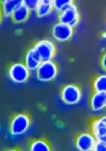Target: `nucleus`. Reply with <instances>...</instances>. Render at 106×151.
<instances>
[{
    "instance_id": "obj_1",
    "label": "nucleus",
    "mask_w": 106,
    "mask_h": 151,
    "mask_svg": "<svg viewBox=\"0 0 106 151\" xmlns=\"http://www.w3.org/2000/svg\"><path fill=\"white\" fill-rule=\"evenodd\" d=\"M32 119L26 113H18L11 119L10 123V134L12 136H21L30 128Z\"/></svg>"
},
{
    "instance_id": "obj_2",
    "label": "nucleus",
    "mask_w": 106,
    "mask_h": 151,
    "mask_svg": "<svg viewBox=\"0 0 106 151\" xmlns=\"http://www.w3.org/2000/svg\"><path fill=\"white\" fill-rule=\"evenodd\" d=\"M33 48L39 55L42 61H52L53 57L56 56V45L50 40H41L35 42Z\"/></svg>"
},
{
    "instance_id": "obj_3",
    "label": "nucleus",
    "mask_w": 106,
    "mask_h": 151,
    "mask_svg": "<svg viewBox=\"0 0 106 151\" xmlns=\"http://www.w3.org/2000/svg\"><path fill=\"white\" fill-rule=\"evenodd\" d=\"M32 71L25 65V63H14L8 68V76L14 83H25L27 82Z\"/></svg>"
},
{
    "instance_id": "obj_4",
    "label": "nucleus",
    "mask_w": 106,
    "mask_h": 151,
    "mask_svg": "<svg viewBox=\"0 0 106 151\" xmlns=\"http://www.w3.org/2000/svg\"><path fill=\"white\" fill-rule=\"evenodd\" d=\"M37 74V79L41 82H50L59 74V68L57 64L52 61H42V64L39 65V68L35 71Z\"/></svg>"
},
{
    "instance_id": "obj_5",
    "label": "nucleus",
    "mask_w": 106,
    "mask_h": 151,
    "mask_svg": "<svg viewBox=\"0 0 106 151\" xmlns=\"http://www.w3.org/2000/svg\"><path fill=\"white\" fill-rule=\"evenodd\" d=\"M97 142L92 132H82L75 139V146L79 151H95Z\"/></svg>"
},
{
    "instance_id": "obj_6",
    "label": "nucleus",
    "mask_w": 106,
    "mask_h": 151,
    "mask_svg": "<svg viewBox=\"0 0 106 151\" xmlns=\"http://www.w3.org/2000/svg\"><path fill=\"white\" fill-rule=\"evenodd\" d=\"M61 99L67 105H76L82 99V90L76 84H67L61 90Z\"/></svg>"
},
{
    "instance_id": "obj_7",
    "label": "nucleus",
    "mask_w": 106,
    "mask_h": 151,
    "mask_svg": "<svg viewBox=\"0 0 106 151\" xmlns=\"http://www.w3.org/2000/svg\"><path fill=\"white\" fill-rule=\"evenodd\" d=\"M52 35L53 38L59 42H67L71 40V37L74 35V27H71L68 25H64V23H60L57 22L56 25L53 26L52 30Z\"/></svg>"
},
{
    "instance_id": "obj_8",
    "label": "nucleus",
    "mask_w": 106,
    "mask_h": 151,
    "mask_svg": "<svg viewBox=\"0 0 106 151\" xmlns=\"http://www.w3.org/2000/svg\"><path fill=\"white\" fill-rule=\"evenodd\" d=\"M79 21H80V15H79V11H78L76 6H72V7L68 8L67 11L59 14V22H60V23L68 25L74 29L78 26Z\"/></svg>"
},
{
    "instance_id": "obj_9",
    "label": "nucleus",
    "mask_w": 106,
    "mask_h": 151,
    "mask_svg": "<svg viewBox=\"0 0 106 151\" xmlns=\"http://www.w3.org/2000/svg\"><path fill=\"white\" fill-rule=\"evenodd\" d=\"M90 131L97 137L98 142L106 143V116L92 120L91 124H90Z\"/></svg>"
},
{
    "instance_id": "obj_10",
    "label": "nucleus",
    "mask_w": 106,
    "mask_h": 151,
    "mask_svg": "<svg viewBox=\"0 0 106 151\" xmlns=\"http://www.w3.org/2000/svg\"><path fill=\"white\" fill-rule=\"evenodd\" d=\"M25 65L29 68L30 71H37L39 68V65L42 64V60L39 57V55L35 52L34 48H30V49L26 52L25 55Z\"/></svg>"
},
{
    "instance_id": "obj_11",
    "label": "nucleus",
    "mask_w": 106,
    "mask_h": 151,
    "mask_svg": "<svg viewBox=\"0 0 106 151\" xmlns=\"http://www.w3.org/2000/svg\"><path fill=\"white\" fill-rule=\"evenodd\" d=\"M90 108L94 112H101L106 109V93H95L90 98Z\"/></svg>"
},
{
    "instance_id": "obj_12",
    "label": "nucleus",
    "mask_w": 106,
    "mask_h": 151,
    "mask_svg": "<svg viewBox=\"0 0 106 151\" xmlns=\"http://www.w3.org/2000/svg\"><path fill=\"white\" fill-rule=\"evenodd\" d=\"M21 6H23V0H4L1 4L3 15L6 18H11Z\"/></svg>"
},
{
    "instance_id": "obj_13",
    "label": "nucleus",
    "mask_w": 106,
    "mask_h": 151,
    "mask_svg": "<svg viewBox=\"0 0 106 151\" xmlns=\"http://www.w3.org/2000/svg\"><path fill=\"white\" fill-rule=\"evenodd\" d=\"M29 17H30V10L23 4V6H21V7L15 11L14 15L11 17V19H12L14 23H25L29 19Z\"/></svg>"
},
{
    "instance_id": "obj_14",
    "label": "nucleus",
    "mask_w": 106,
    "mask_h": 151,
    "mask_svg": "<svg viewBox=\"0 0 106 151\" xmlns=\"http://www.w3.org/2000/svg\"><path fill=\"white\" fill-rule=\"evenodd\" d=\"M53 10H54V7H53L52 0H39L38 8H37L35 12H37V17L44 18V17H48L49 14H52Z\"/></svg>"
},
{
    "instance_id": "obj_15",
    "label": "nucleus",
    "mask_w": 106,
    "mask_h": 151,
    "mask_svg": "<svg viewBox=\"0 0 106 151\" xmlns=\"http://www.w3.org/2000/svg\"><path fill=\"white\" fill-rule=\"evenodd\" d=\"M92 88L95 93H106V74L97 76L92 82Z\"/></svg>"
},
{
    "instance_id": "obj_16",
    "label": "nucleus",
    "mask_w": 106,
    "mask_h": 151,
    "mask_svg": "<svg viewBox=\"0 0 106 151\" xmlns=\"http://www.w3.org/2000/svg\"><path fill=\"white\" fill-rule=\"evenodd\" d=\"M72 6H75V3L72 0H53V7H54V11H59L60 12H64L67 11L68 8H71Z\"/></svg>"
},
{
    "instance_id": "obj_17",
    "label": "nucleus",
    "mask_w": 106,
    "mask_h": 151,
    "mask_svg": "<svg viewBox=\"0 0 106 151\" xmlns=\"http://www.w3.org/2000/svg\"><path fill=\"white\" fill-rule=\"evenodd\" d=\"M30 150L32 151H49L50 146L48 144V142L44 140V139H37V140H33L30 144Z\"/></svg>"
},
{
    "instance_id": "obj_18",
    "label": "nucleus",
    "mask_w": 106,
    "mask_h": 151,
    "mask_svg": "<svg viewBox=\"0 0 106 151\" xmlns=\"http://www.w3.org/2000/svg\"><path fill=\"white\" fill-rule=\"evenodd\" d=\"M23 4H25L26 7L30 10V12H32V11H37L39 0H23Z\"/></svg>"
},
{
    "instance_id": "obj_19",
    "label": "nucleus",
    "mask_w": 106,
    "mask_h": 151,
    "mask_svg": "<svg viewBox=\"0 0 106 151\" xmlns=\"http://www.w3.org/2000/svg\"><path fill=\"white\" fill-rule=\"evenodd\" d=\"M95 151H106V143H103V142H97Z\"/></svg>"
},
{
    "instance_id": "obj_20",
    "label": "nucleus",
    "mask_w": 106,
    "mask_h": 151,
    "mask_svg": "<svg viewBox=\"0 0 106 151\" xmlns=\"http://www.w3.org/2000/svg\"><path fill=\"white\" fill-rule=\"evenodd\" d=\"M101 67H102V70L106 72V52L102 55V57H101Z\"/></svg>"
}]
</instances>
